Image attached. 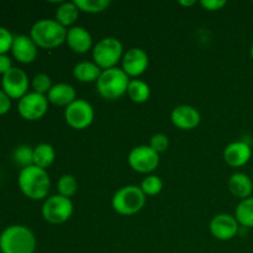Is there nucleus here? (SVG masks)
Segmentation results:
<instances>
[{
	"label": "nucleus",
	"mask_w": 253,
	"mask_h": 253,
	"mask_svg": "<svg viewBox=\"0 0 253 253\" xmlns=\"http://www.w3.org/2000/svg\"><path fill=\"white\" fill-rule=\"evenodd\" d=\"M17 184L25 197L31 200H42L48 195L51 180L46 169L32 165L30 167L21 168Z\"/></svg>",
	"instance_id": "f257e3e1"
},
{
	"label": "nucleus",
	"mask_w": 253,
	"mask_h": 253,
	"mask_svg": "<svg viewBox=\"0 0 253 253\" xmlns=\"http://www.w3.org/2000/svg\"><path fill=\"white\" fill-rule=\"evenodd\" d=\"M36 245L34 232L24 225L7 226L0 235L1 253H35Z\"/></svg>",
	"instance_id": "f03ea898"
},
{
	"label": "nucleus",
	"mask_w": 253,
	"mask_h": 253,
	"mask_svg": "<svg viewBox=\"0 0 253 253\" xmlns=\"http://www.w3.org/2000/svg\"><path fill=\"white\" fill-rule=\"evenodd\" d=\"M67 31L68 30L56 21V19H42L32 25L30 37L37 47L51 49L66 42Z\"/></svg>",
	"instance_id": "7ed1b4c3"
},
{
	"label": "nucleus",
	"mask_w": 253,
	"mask_h": 253,
	"mask_svg": "<svg viewBox=\"0 0 253 253\" xmlns=\"http://www.w3.org/2000/svg\"><path fill=\"white\" fill-rule=\"evenodd\" d=\"M128 84L130 77L123 71V68L115 67L101 72L96 82V90L104 99L118 100L127 93Z\"/></svg>",
	"instance_id": "20e7f679"
},
{
	"label": "nucleus",
	"mask_w": 253,
	"mask_h": 253,
	"mask_svg": "<svg viewBox=\"0 0 253 253\" xmlns=\"http://www.w3.org/2000/svg\"><path fill=\"white\" fill-rule=\"evenodd\" d=\"M146 204V195L137 185H125L120 188L118 192L114 194L111 205L113 209L118 214L128 215L137 214L142 210Z\"/></svg>",
	"instance_id": "39448f33"
},
{
	"label": "nucleus",
	"mask_w": 253,
	"mask_h": 253,
	"mask_svg": "<svg viewBox=\"0 0 253 253\" xmlns=\"http://www.w3.org/2000/svg\"><path fill=\"white\" fill-rule=\"evenodd\" d=\"M123 57L124 46L116 37H104L93 47V62L101 71L115 68Z\"/></svg>",
	"instance_id": "423d86ee"
},
{
	"label": "nucleus",
	"mask_w": 253,
	"mask_h": 253,
	"mask_svg": "<svg viewBox=\"0 0 253 253\" xmlns=\"http://www.w3.org/2000/svg\"><path fill=\"white\" fill-rule=\"evenodd\" d=\"M73 203L69 198L62 195H52L44 200L42 205V216L47 222L53 225L68 221L73 215Z\"/></svg>",
	"instance_id": "0eeeda50"
},
{
	"label": "nucleus",
	"mask_w": 253,
	"mask_h": 253,
	"mask_svg": "<svg viewBox=\"0 0 253 253\" xmlns=\"http://www.w3.org/2000/svg\"><path fill=\"white\" fill-rule=\"evenodd\" d=\"M64 119L74 130H84L93 123L94 109L91 104L84 99H77L66 108Z\"/></svg>",
	"instance_id": "6e6552de"
},
{
	"label": "nucleus",
	"mask_w": 253,
	"mask_h": 253,
	"mask_svg": "<svg viewBox=\"0 0 253 253\" xmlns=\"http://www.w3.org/2000/svg\"><path fill=\"white\" fill-rule=\"evenodd\" d=\"M128 165L135 172L148 174L153 172L160 165V155L153 151L150 146H136L128 153Z\"/></svg>",
	"instance_id": "1a4fd4ad"
},
{
	"label": "nucleus",
	"mask_w": 253,
	"mask_h": 253,
	"mask_svg": "<svg viewBox=\"0 0 253 253\" xmlns=\"http://www.w3.org/2000/svg\"><path fill=\"white\" fill-rule=\"evenodd\" d=\"M48 110V99L47 95L35 93H27L22 96L17 104V111L20 116L27 121H36L43 118Z\"/></svg>",
	"instance_id": "9d476101"
},
{
	"label": "nucleus",
	"mask_w": 253,
	"mask_h": 253,
	"mask_svg": "<svg viewBox=\"0 0 253 253\" xmlns=\"http://www.w3.org/2000/svg\"><path fill=\"white\" fill-rule=\"evenodd\" d=\"M29 78L27 74L22 69L14 68L10 69L6 74L2 76L1 89L6 93L10 99H21L27 94L29 89Z\"/></svg>",
	"instance_id": "9b49d317"
},
{
	"label": "nucleus",
	"mask_w": 253,
	"mask_h": 253,
	"mask_svg": "<svg viewBox=\"0 0 253 253\" xmlns=\"http://www.w3.org/2000/svg\"><path fill=\"white\" fill-rule=\"evenodd\" d=\"M240 224L236 217L230 214H219L210 221V232L212 236L221 241H229L239 234Z\"/></svg>",
	"instance_id": "f8f14e48"
},
{
	"label": "nucleus",
	"mask_w": 253,
	"mask_h": 253,
	"mask_svg": "<svg viewBox=\"0 0 253 253\" xmlns=\"http://www.w3.org/2000/svg\"><path fill=\"white\" fill-rule=\"evenodd\" d=\"M150 59H148L147 53L142 48L133 47L128 49L123 57V71L127 74L128 77H137L142 76L148 68Z\"/></svg>",
	"instance_id": "ddd939ff"
},
{
	"label": "nucleus",
	"mask_w": 253,
	"mask_h": 253,
	"mask_svg": "<svg viewBox=\"0 0 253 253\" xmlns=\"http://www.w3.org/2000/svg\"><path fill=\"white\" fill-rule=\"evenodd\" d=\"M172 124L179 130L189 131L197 127L202 121L200 113L190 105H178L170 113Z\"/></svg>",
	"instance_id": "4468645a"
},
{
	"label": "nucleus",
	"mask_w": 253,
	"mask_h": 253,
	"mask_svg": "<svg viewBox=\"0 0 253 253\" xmlns=\"http://www.w3.org/2000/svg\"><path fill=\"white\" fill-rule=\"evenodd\" d=\"M37 44L26 35H17L14 37L11 53L17 62L24 64L32 63L37 57Z\"/></svg>",
	"instance_id": "2eb2a0df"
},
{
	"label": "nucleus",
	"mask_w": 253,
	"mask_h": 253,
	"mask_svg": "<svg viewBox=\"0 0 253 253\" xmlns=\"http://www.w3.org/2000/svg\"><path fill=\"white\" fill-rule=\"evenodd\" d=\"M252 157V148L245 141L229 143L224 150V160L230 167L239 168L249 163Z\"/></svg>",
	"instance_id": "dca6fc26"
},
{
	"label": "nucleus",
	"mask_w": 253,
	"mask_h": 253,
	"mask_svg": "<svg viewBox=\"0 0 253 253\" xmlns=\"http://www.w3.org/2000/svg\"><path fill=\"white\" fill-rule=\"evenodd\" d=\"M67 44L73 52L84 54L93 47V37L83 26H72L67 31Z\"/></svg>",
	"instance_id": "f3484780"
},
{
	"label": "nucleus",
	"mask_w": 253,
	"mask_h": 253,
	"mask_svg": "<svg viewBox=\"0 0 253 253\" xmlns=\"http://www.w3.org/2000/svg\"><path fill=\"white\" fill-rule=\"evenodd\" d=\"M47 99L49 103L57 106H68L77 100V91L71 84L58 83L52 85L51 90L47 93Z\"/></svg>",
	"instance_id": "a211bd4d"
},
{
	"label": "nucleus",
	"mask_w": 253,
	"mask_h": 253,
	"mask_svg": "<svg viewBox=\"0 0 253 253\" xmlns=\"http://www.w3.org/2000/svg\"><path fill=\"white\" fill-rule=\"evenodd\" d=\"M227 187L234 197L240 198L241 200L251 197L253 192V180L251 177L241 172L234 173L229 178Z\"/></svg>",
	"instance_id": "6ab92c4d"
},
{
	"label": "nucleus",
	"mask_w": 253,
	"mask_h": 253,
	"mask_svg": "<svg viewBox=\"0 0 253 253\" xmlns=\"http://www.w3.org/2000/svg\"><path fill=\"white\" fill-rule=\"evenodd\" d=\"M101 72L103 71L99 68L98 64H95L94 62L84 61L79 62L74 66L73 76L77 81L82 82V83H91V82H98Z\"/></svg>",
	"instance_id": "aec40b11"
},
{
	"label": "nucleus",
	"mask_w": 253,
	"mask_h": 253,
	"mask_svg": "<svg viewBox=\"0 0 253 253\" xmlns=\"http://www.w3.org/2000/svg\"><path fill=\"white\" fill-rule=\"evenodd\" d=\"M56 158V152L54 148L48 143H40L36 147H34V166L46 169Z\"/></svg>",
	"instance_id": "412c9836"
},
{
	"label": "nucleus",
	"mask_w": 253,
	"mask_h": 253,
	"mask_svg": "<svg viewBox=\"0 0 253 253\" xmlns=\"http://www.w3.org/2000/svg\"><path fill=\"white\" fill-rule=\"evenodd\" d=\"M79 9L74 1L62 2L56 11V21H58L62 26L67 29V26H72L78 20Z\"/></svg>",
	"instance_id": "4be33fe9"
},
{
	"label": "nucleus",
	"mask_w": 253,
	"mask_h": 253,
	"mask_svg": "<svg viewBox=\"0 0 253 253\" xmlns=\"http://www.w3.org/2000/svg\"><path fill=\"white\" fill-rule=\"evenodd\" d=\"M235 217L241 226L253 227V197L241 200L235 209Z\"/></svg>",
	"instance_id": "5701e85b"
},
{
	"label": "nucleus",
	"mask_w": 253,
	"mask_h": 253,
	"mask_svg": "<svg viewBox=\"0 0 253 253\" xmlns=\"http://www.w3.org/2000/svg\"><path fill=\"white\" fill-rule=\"evenodd\" d=\"M127 95L133 103H146L151 95L150 85L146 82L140 81V79H132V81H130V84H128Z\"/></svg>",
	"instance_id": "b1692460"
},
{
	"label": "nucleus",
	"mask_w": 253,
	"mask_h": 253,
	"mask_svg": "<svg viewBox=\"0 0 253 253\" xmlns=\"http://www.w3.org/2000/svg\"><path fill=\"white\" fill-rule=\"evenodd\" d=\"M57 190H58L59 195L71 199V197H73L78 190V182H77L76 177L72 174L62 175L57 183Z\"/></svg>",
	"instance_id": "393cba45"
},
{
	"label": "nucleus",
	"mask_w": 253,
	"mask_h": 253,
	"mask_svg": "<svg viewBox=\"0 0 253 253\" xmlns=\"http://www.w3.org/2000/svg\"><path fill=\"white\" fill-rule=\"evenodd\" d=\"M78 6L79 11L89 12V14H98L104 11L110 5V0H74Z\"/></svg>",
	"instance_id": "a878e982"
},
{
	"label": "nucleus",
	"mask_w": 253,
	"mask_h": 253,
	"mask_svg": "<svg viewBox=\"0 0 253 253\" xmlns=\"http://www.w3.org/2000/svg\"><path fill=\"white\" fill-rule=\"evenodd\" d=\"M12 157H14V161L16 162V165H19L20 167H30V166L34 165V148L27 145L19 146L14 151Z\"/></svg>",
	"instance_id": "bb28decb"
},
{
	"label": "nucleus",
	"mask_w": 253,
	"mask_h": 253,
	"mask_svg": "<svg viewBox=\"0 0 253 253\" xmlns=\"http://www.w3.org/2000/svg\"><path fill=\"white\" fill-rule=\"evenodd\" d=\"M141 190L145 193V195H150V197H153V195H157L162 192L163 189V182L158 175L150 174L145 178V179L141 182L140 185Z\"/></svg>",
	"instance_id": "cd10ccee"
},
{
	"label": "nucleus",
	"mask_w": 253,
	"mask_h": 253,
	"mask_svg": "<svg viewBox=\"0 0 253 253\" xmlns=\"http://www.w3.org/2000/svg\"><path fill=\"white\" fill-rule=\"evenodd\" d=\"M31 85L32 88H34L35 93H39V94H42V95H44V94H47L49 90H51L52 82L48 74L39 73L32 78Z\"/></svg>",
	"instance_id": "c85d7f7f"
},
{
	"label": "nucleus",
	"mask_w": 253,
	"mask_h": 253,
	"mask_svg": "<svg viewBox=\"0 0 253 253\" xmlns=\"http://www.w3.org/2000/svg\"><path fill=\"white\" fill-rule=\"evenodd\" d=\"M148 146L160 155V153L165 152V151L168 148V146H169L168 136L165 135V133H155V135L151 137L150 145Z\"/></svg>",
	"instance_id": "c756f323"
},
{
	"label": "nucleus",
	"mask_w": 253,
	"mask_h": 253,
	"mask_svg": "<svg viewBox=\"0 0 253 253\" xmlns=\"http://www.w3.org/2000/svg\"><path fill=\"white\" fill-rule=\"evenodd\" d=\"M14 37L15 36L9 30L0 26V56L1 54H6V52L11 51Z\"/></svg>",
	"instance_id": "7c9ffc66"
},
{
	"label": "nucleus",
	"mask_w": 253,
	"mask_h": 253,
	"mask_svg": "<svg viewBox=\"0 0 253 253\" xmlns=\"http://www.w3.org/2000/svg\"><path fill=\"white\" fill-rule=\"evenodd\" d=\"M200 5L209 11H217L226 5V0H203Z\"/></svg>",
	"instance_id": "2f4dec72"
},
{
	"label": "nucleus",
	"mask_w": 253,
	"mask_h": 253,
	"mask_svg": "<svg viewBox=\"0 0 253 253\" xmlns=\"http://www.w3.org/2000/svg\"><path fill=\"white\" fill-rule=\"evenodd\" d=\"M11 109V99L6 95L2 89H0V115H5Z\"/></svg>",
	"instance_id": "473e14b6"
},
{
	"label": "nucleus",
	"mask_w": 253,
	"mask_h": 253,
	"mask_svg": "<svg viewBox=\"0 0 253 253\" xmlns=\"http://www.w3.org/2000/svg\"><path fill=\"white\" fill-rule=\"evenodd\" d=\"M11 68H14V67H12L11 58H10L7 54H1V56H0V74L4 76V74H6Z\"/></svg>",
	"instance_id": "72a5a7b5"
},
{
	"label": "nucleus",
	"mask_w": 253,
	"mask_h": 253,
	"mask_svg": "<svg viewBox=\"0 0 253 253\" xmlns=\"http://www.w3.org/2000/svg\"><path fill=\"white\" fill-rule=\"evenodd\" d=\"M179 4L180 5H183V6H193V5H195L197 4V1H194V0H190V1H179Z\"/></svg>",
	"instance_id": "f704fd0d"
},
{
	"label": "nucleus",
	"mask_w": 253,
	"mask_h": 253,
	"mask_svg": "<svg viewBox=\"0 0 253 253\" xmlns=\"http://www.w3.org/2000/svg\"><path fill=\"white\" fill-rule=\"evenodd\" d=\"M250 53H251V58L253 59V44L251 46V51H250Z\"/></svg>",
	"instance_id": "c9c22d12"
},
{
	"label": "nucleus",
	"mask_w": 253,
	"mask_h": 253,
	"mask_svg": "<svg viewBox=\"0 0 253 253\" xmlns=\"http://www.w3.org/2000/svg\"><path fill=\"white\" fill-rule=\"evenodd\" d=\"M252 180H253V175H252Z\"/></svg>",
	"instance_id": "e433bc0d"
}]
</instances>
